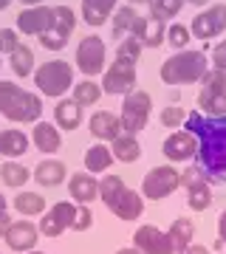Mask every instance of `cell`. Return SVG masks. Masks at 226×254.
<instances>
[{
  "mask_svg": "<svg viewBox=\"0 0 226 254\" xmlns=\"http://www.w3.org/2000/svg\"><path fill=\"white\" fill-rule=\"evenodd\" d=\"M26 254H45V252H37V249H34V252H26Z\"/></svg>",
  "mask_w": 226,
  "mask_h": 254,
  "instance_id": "f5cc1de1",
  "label": "cell"
},
{
  "mask_svg": "<svg viewBox=\"0 0 226 254\" xmlns=\"http://www.w3.org/2000/svg\"><path fill=\"white\" fill-rule=\"evenodd\" d=\"M158 119H161L164 127H181L187 122V110L181 108V105H167V108H161Z\"/></svg>",
  "mask_w": 226,
  "mask_h": 254,
  "instance_id": "74e56055",
  "label": "cell"
},
{
  "mask_svg": "<svg viewBox=\"0 0 226 254\" xmlns=\"http://www.w3.org/2000/svg\"><path fill=\"white\" fill-rule=\"evenodd\" d=\"M192 40V34H190V28L187 26H181V23H172L170 28H167V43H170L175 51H184V46Z\"/></svg>",
  "mask_w": 226,
  "mask_h": 254,
  "instance_id": "8d00e7d4",
  "label": "cell"
},
{
  "mask_svg": "<svg viewBox=\"0 0 226 254\" xmlns=\"http://www.w3.org/2000/svg\"><path fill=\"white\" fill-rule=\"evenodd\" d=\"M105 60H108L105 40L96 34L82 37L79 46H76V68L85 73V79H93V76L105 73Z\"/></svg>",
  "mask_w": 226,
  "mask_h": 254,
  "instance_id": "ba28073f",
  "label": "cell"
},
{
  "mask_svg": "<svg viewBox=\"0 0 226 254\" xmlns=\"http://www.w3.org/2000/svg\"><path fill=\"white\" fill-rule=\"evenodd\" d=\"M74 26H76V14H74L71 6H54V23L37 40H40V46L45 51H63L74 34Z\"/></svg>",
  "mask_w": 226,
  "mask_h": 254,
  "instance_id": "52a82bcc",
  "label": "cell"
},
{
  "mask_svg": "<svg viewBox=\"0 0 226 254\" xmlns=\"http://www.w3.org/2000/svg\"><path fill=\"white\" fill-rule=\"evenodd\" d=\"M218 240H224L226 243V209L218 215Z\"/></svg>",
  "mask_w": 226,
  "mask_h": 254,
  "instance_id": "7bdbcfd3",
  "label": "cell"
},
{
  "mask_svg": "<svg viewBox=\"0 0 226 254\" xmlns=\"http://www.w3.org/2000/svg\"><path fill=\"white\" fill-rule=\"evenodd\" d=\"M209 71V57L204 51H175L161 63V82L167 85H192Z\"/></svg>",
  "mask_w": 226,
  "mask_h": 254,
  "instance_id": "277c9868",
  "label": "cell"
},
{
  "mask_svg": "<svg viewBox=\"0 0 226 254\" xmlns=\"http://www.w3.org/2000/svg\"><path fill=\"white\" fill-rule=\"evenodd\" d=\"M147 6H150V14H155V17H161V20H172L181 11L184 0H150Z\"/></svg>",
  "mask_w": 226,
  "mask_h": 254,
  "instance_id": "e575fe53",
  "label": "cell"
},
{
  "mask_svg": "<svg viewBox=\"0 0 226 254\" xmlns=\"http://www.w3.org/2000/svg\"><path fill=\"white\" fill-rule=\"evenodd\" d=\"M178 254H209V249L207 246H201V243H190L184 252H178Z\"/></svg>",
  "mask_w": 226,
  "mask_h": 254,
  "instance_id": "f6af8a7d",
  "label": "cell"
},
{
  "mask_svg": "<svg viewBox=\"0 0 226 254\" xmlns=\"http://www.w3.org/2000/svg\"><path fill=\"white\" fill-rule=\"evenodd\" d=\"M181 187L190 192L187 195V203H190L192 212H204V209L212 206V187H209L207 181V175L201 173V167L198 164H190L184 173H181Z\"/></svg>",
  "mask_w": 226,
  "mask_h": 254,
  "instance_id": "9c48e42d",
  "label": "cell"
},
{
  "mask_svg": "<svg viewBox=\"0 0 226 254\" xmlns=\"http://www.w3.org/2000/svg\"><path fill=\"white\" fill-rule=\"evenodd\" d=\"M74 218H76V203H71V200H60V203H54V206L45 212V218L40 220V235L45 237H60L65 232V229H71Z\"/></svg>",
  "mask_w": 226,
  "mask_h": 254,
  "instance_id": "5bb4252c",
  "label": "cell"
},
{
  "mask_svg": "<svg viewBox=\"0 0 226 254\" xmlns=\"http://www.w3.org/2000/svg\"><path fill=\"white\" fill-rule=\"evenodd\" d=\"M184 127L198 138L195 164L207 175L209 184H226V113L204 116L201 110L187 113Z\"/></svg>",
  "mask_w": 226,
  "mask_h": 254,
  "instance_id": "6da1fadb",
  "label": "cell"
},
{
  "mask_svg": "<svg viewBox=\"0 0 226 254\" xmlns=\"http://www.w3.org/2000/svg\"><path fill=\"white\" fill-rule=\"evenodd\" d=\"M102 91L110 96H127L130 91H136V65L113 60V65L102 73Z\"/></svg>",
  "mask_w": 226,
  "mask_h": 254,
  "instance_id": "4fadbf2b",
  "label": "cell"
},
{
  "mask_svg": "<svg viewBox=\"0 0 226 254\" xmlns=\"http://www.w3.org/2000/svg\"><path fill=\"white\" fill-rule=\"evenodd\" d=\"M136 17H139V14H136L133 6H119V9L113 11V37H116V40H125V37L130 34V26H133Z\"/></svg>",
  "mask_w": 226,
  "mask_h": 254,
  "instance_id": "836d02e7",
  "label": "cell"
},
{
  "mask_svg": "<svg viewBox=\"0 0 226 254\" xmlns=\"http://www.w3.org/2000/svg\"><path fill=\"white\" fill-rule=\"evenodd\" d=\"M133 246L142 254H175L170 235L155 226H139L133 235Z\"/></svg>",
  "mask_w": 226,
  "mask_h": 254,
  "instance_id": "2e32d148",
  "label": "cell"
},
{
  "mask_svg": "<svg viewBox=\"0 0 226 254\" xmlns=\"http://www.w3.org/2000/svg\"><path fill=\"white\" fill-rule=\"evenodd\" d=\"M110 164H113V153H110L108 144H90L85 150V170L88 173H105Z\"/></svg>",
  "mask_w": 226,
  "mask_h": 254,
  "instance_id": "83f0119b",
  "label": "cell"
},
{
  "mask_svg": "<svg viewBox=\"0 0 226 254\" xmlns=\"http://www.w3.org/2000/svg\"><path fill=\"white\" fill-rule=\"evenodd\" d=\"M68 192H71L74 203H93V200L99 198V181L93 178V173H74L68 178Z\"/></svg>",
  "mask_w": 226,
  "mask_h": 254,
  "instance_id": "d6986e66",
  "label": "cell"
},
{
  "mask_svg": "<svg viewBox=\"0 0 226 254\" xmlns=\"http://www.w3.org/2000/svg\"><path fill=\"white\" fill-rule=\"evenodd\" d=\"M0 209H6V198L3 195H0Z\"/></svg>",
  "mask_w": 226,
  "mask_h": 254,
  "instance_id": "816d5d0a",
  "label": "cell"
},
{
  "mask_svg": "<svg viewBox=\"0 0 226 254\" xmlns=\"http://www.w3.org/2000/svg\"><path fill=\"white\" fill-rule=\"evenodd\" d=\"M195 150H198V138L192 136L187 127L170 133L167 141H164V147H161V153L170 161H190V158H195Z\"/></svg>",
  "mask_w": 226,
  "mask_h": 254,
  "instance_id": "ac0fdd59",
  "label": "cell"
},
{
  "mask_svg": "<svg viewBox=\"0 0 226 254\" xmlns=\"http://www.w3.org/2000/svg\"><path fill=\"white\" fill-rule=\"evenodd\" d=\"M113 11H116V0H82V17L93 28L105 26Z\"/></svg>",
  "mask_w": 226,
  "mask_h": 254,
  "instance_id": "d4e9b609",
  "label": "cell"
},
{
  "mask_svg": "<svg viewBox=\"0 0 226 254\" xmlns=\"http://www.w3.org/2000/svg\"><path fill=\"white\" fill-rule=\"evenodd\" d=\"M0 254H3V252H0Z\"/></svg>",
  "mask_w": 226,
  "mask_h": 254,
  "instance_id": "11a10c76",
  "label": "cell"
},
{
  "mask_svg": "<svg viewBox=\"0 0 226 254\" xmlns=\"http://www.w3.org/2000/svg\"><path fill=\"white\" fill-rule=\"evenodd\" d=\"M88 130L99 138V141H113L116 136L125 133L119 116H116V113H110V110H96V113L90 116V122H88Z\"/></svg>",
  "mask_w": 226,
  "mask_h": 254,
  "instance_id": "ffe728a7",
  "label": "cell"
},
{
  "mask_svg": "<svg viewBox=\"0 0 226 254\" xmlns=\"http://www.w3.org/2000/svg\"><path fill=\"white\" fill-rule=\"evenodd\" d=\"M93 226V212H90L88 203H76V218H74L71 229L74 232H88Z\"/></svg>",
  "mask_w": 226,
  "mask_h": 254,
  "instance_id": "f35d334b",
  "label": "cell"
},
{
  "mask_svg": "<svg viewBox=\"0 0 226 254\" xmlns=\"http://www.w3.org/2000/svg\"><path fill=\"white\" fill-rule=\"evenodd\" d=\"M145 3H150V0H127V6H145Z\"/></svg>",
  "mask_w": 226,
  "mask_h": 254,
  "instance_id": "681fc988",
  "label": "cell"
},
{
  "mask_svg": "<svg viewBox=\"0 0 226 254\" xmlns=\"http://www.w3.org/2000/svg\"><path fill=\"white\" fill-rule=\"evenodd\" d=\"M28 178H31V173H28L23 164L11 161V158H6V161L0 164V181L6 184V187H11V190H20V187H26Z\"/></svg>",
  "mask_w": 226,
  "mask_h": 254,
  "instance_id": "f546056e",
  "label": "cell"
},
{
  "mask_svg": "<svg viewBox=\"0 0 226 254\" xmlns=\"http://www.w3.org/2000/svg\"><path fill=\"white\" fill-rule=\"evenodd\" d=\"M0 65H3V60H0Z\"/></svg>",
  "mask_w": 226,
  "mask_h": 254,
  "instance_id": "db71d44e",
  "label": "cell"
},
{
  "mask_svg": "<svg viewBox=\"0 0 226 254\" xmlns=\"http://www.w3.org/2000/svg\"><path fill=\"white\" fill-rule=\"evenodd\" d=\"M14 209L23 218H37L45 212V198L37 192H20V195H14Z\"/></svg>",
  "mask_w": 226,
  "mask_h": 254,
  "instance_id": "d6a6232c",
  "label": "cell"
},
{
  "mask_svg": "<svg viewBox=\"0 0 226 254\" xmlns=\"http://www.w3.org/2000/svg\"><path fill=\"white\" fill-rule=\"evenodd\" d=\"M201 85H218V88H226V73L218 71V68H209V71L201 76Z\"/></svg>",
  "mask_w": 226,
  "mask_h": 254,
  "instance_id": "b9f144b4",
  "label": "cell"
},
{
  "mask_svg": "<svg viewBox=\"0 0 226 254\" xmlns=\"http://www.w3.org/2000/svg\"><path fill=\"white\" fill-rule=\"evenodd\" d=\"M34 85L43 96L63 99L74 88V68L65 60H48L40 68H34Z\"/></svg>",
  "mask_w": 226,
  "mask_h": 254,
  "instance_id": "5b68a950",
  "label": "cell"
},
{
  "mask_svg": "<svg viewBox=\"0 0 226 254\" xmlns=\"http://www.w3.org/2000/svg\"><path fill=\"white\" fill-rule=\"evenodd\" d=\"M99 198L119 220H136L145 215V195L136 190H127L119 175H105L102 178Z\"/></svg>",
  "mask_w": 226,
  "mask_h": 254,
  "instance_id": "3957f363",
  "label": "cell"
},
{
  "mask_svg": "<svg viewBox=\"0 0 226 254\" xmlns=\"http://www.w3.org/2000/svg\"><path fill=\"white\" fill-rule=\"evenodd\" d=\"M40 187H60V184L68 178V167L63 161H57V158H43V161L34 167V173H31Z\"/></svg>",
  "mask_w": 226,
  "mask_h": 254,
  "instance_id": "7402d4cb",
  "label": "cell"
},
{
  "mask_svg": "<svg viewBox=\"0 0 226 254\" xmlns=\"http://www.w3.org/2000/svg\"><path fill=\"white\" fill-rule=\"evenodd\" d=\"M198 110L204 116H224L226 113V88L204 85L198 93Z\"/></svg>",
  "mask_w": 226,
  "mask_h": 254,
  "instance_id": "603a6c76",
  "label": "cell"
},
{
  "mask_svg": "<svg viewBox=\"0 0 226 254\" xmlns=\"http://www.w3.org/2000/svg\"><path fill=\"white\" fill-rule=\"evenodd\" d=\"M20 46V37H17V28H0V57L3 54H14Z\"/></svg>",
  "mask_w": 226,
  "mask_h": 254,
  "instance_id": "ab89813d",
  "label": "cell"
},
{
  "mask_svg": "<svg viewBox=\"0 0 226 254\" xmlns=\"http://www.w3.org/2000/svg\"><path fill=\"white\" fill-rule=\"evenodd\" d=\"M28 144H31V138L23 133V130H14V127H9V130H0V155L3 158H20L23 153H28Z\"/></svg>",
  "mask_w": 226,
  "mask_h": 254,
  "instance_id": "cb8c5ba5",
  "label": "cell"
},
{
  "mask_svg": "<svg viewBox=\"0 0 226 254\" xmlns=\"http://www.w3.org/2000/svg\"><path fill=\"white\" fill-rule=\"evenodd\" d=\"M184 3H190V6H207L209 0H184Z\"/></svg>",
  "mask_w": 226,
  "mask_h": 254,
  "instance_id": "c3c4849f",
  "label": "cell"
},
{
  "mask_svg": "<svg viewBox=\"0 0 226 254\" xmlns=\"http://www.w3.org/2000/svg\"><path fill=\"white\" fill-rule=\"evenodd\" d=\"M224 31H226V3L207 6L201 14H195V20H192V26H190V34L198 37L201 43H207V40L224 34Z\"/></svg>",
  "mask_w": 226,
  "mask_h": 254,
  "instance_id": "8fae6325",
  "label": "cell"
},
{
  "mask_svg": "<svg viewBox=\"0 0 226 254\" xmlns=\"http://www.w3.org/2000/svg\"><path fill=\"white\" fill-rule=\"evenodd\" d=\"M116 254H142V252H139V249H136V246H127V249H119Z\"/></svg>",
  "mask_w": 226,
  "mask_h": 254,
  "instance_id": "bcb514c9",
  "label": "cell"
},
{
  "mask_svg": "<svg viewBox=\"0 0 226 254\" xmlns=\"http://www.w3.org/2000/svg\"><path fill=\"white\" fill-rule=\"evenodd\" d=\"M127 37H133L142 48H158L161 43H167V20L155 17V14H147V17L139 14Z\"/></svg>",
  "mask_w": 226,
  "mask_h": 254,
  "instance_id": "7c38bea8",
  "label": "cell"
},
{
  "mask_svg": "<svg viewBox=\"0 0 226 254\" xmlns=\"http://www.w3.org/2000/svg\"><path fill=\"white\" fill-rule=\"evenodd\" d=\"M11 226V215L6 212V209H0V237L6 235V229Z\"/></svg>",
  "mask_w": 226,
  "mask_h": 254,
  "instance_id": "ee69618b",
  "label": "cell"
},
{
  "mask_svg": "<svg viewBox=\"0 0 226 254\" xmlns=\"http://www.w3.org/2000/svg\"><path fill=\"white\" fill-rule=\"evenodd\" d=\"M6 246H9L11 252H34L37 243H40V229L31 223V220H11V226L6 229V235H3Z\"/></svg>",
  "mask_w": 226,
  "mask_h": 254,
  "instance_id": "9a60e30c",
  "label": "cell"
},
{
  "mask_svg": "<svg viewBox=\"0 0 226 254\" xmlns=\"http://www.w3.org/2000/svg\"><path fill=\"white\" fill-rule=\"evenodd\" d=\"M20 3H23L26 9H31V6H43V0H20Z\"/></svg>",
  "mask_w": 226,
  "mask_h": 254,
  "instance_id": "7dc6e473",
  "label": "cell"
},
{
  "mask_svg": "<svg viewBox=\"0 0 226 254\" xmlns=\"http://www.w3.org/2000/svg\"><path fill=\"white\" fill-rule=\"evenodd\" d=\"M9 65H11V71H14V76H20V79L34 76V51L20 43L17 51L9 57Z\"/></svg>",
  "mask_w": 226,
  "mask_h": 254,
  "instance_id": "1f68e13d",
  "label": "cell"
},
{
  "mask_svg": "<svg viewBox=\"0 0 226 254\" xmlns=\"http://www.w3.org/2000/svg\"><path fill=\"white\" fill-rule=\"evenodd\" d=\"M110 153H113V158L122 164H133L142 158V144H139V138L130 136V133H122V136H116L113 141H110Z\"/></svg>",
  "mask_w": 226,
  "mask_h": 254,
  "instance_id": "484cf974",
  "label": "cell"
},
{
  "mask_svg": "<svg viewBox=\"0 0 226 254\" xmlns=\"http://www.w3.org/2000/svg\"><path fill=\"white\" fill-rule=\"evenodd\" d=\"M54 23V6H31L17 14V31L28 37H40Z\"/></svg>",
  "mask_w": 226,
  "mask_h": 254,
  "instance_id": "e0dca14e",
  "label": "cell"
},
{
  "mask_svg": "<svg viewBox=\"0 0 226 254\" xmlns=\"http://www.w3.org/2000/svg\"><path fill=\"white\" fill-rule=\"evenodd\" d=\"M0 116L17 125H34L43 116V99L17 82L0 79Z\"/></svg>",
  "mask_w": 226,
  "mask_h": 254,
  "instance_id": "7a4b0ae2",
  "label": "cell"
},
{
  "mask_svg": "<svg viewBox=\"0 0 226 254\" xmlns=\"http://www.w3.org/2000/svg\"><path fill=\"white\" fill-rule=\"evenodd\" d=\"M139 57H142V46L136 43L133 37H125V40H119L116 60H122V63H130V65H136V63H139Z\"/></svg>",
  "mask_w": 226,
  "mask_h": 254,
  "instance_id": "d590c367",
  "label": "cell"
},
{
  "mask_svg": "<svg viewBox=\"0 0 226 254\" xmlns=\"http://www.w3.org/2000/svg\"><path fill=\"white\" fill-rule=\"evenodd\" d=\"M150 110H153V99L147 91H130L122 102V113H119V122H122V130L136 136L139 130L147 127V119H150Z\"/></svg>",
  "mask_w": 226,
  "mask_h": 254,
  "instance_id": "8992f818",
  "label": "cell"
},
{
  "mask_svg": "<svg viewBox=\"0 0 226 254\" xmlns=\"http://www.w3.org/2000/svg\"><path fill=\"white\" fill-rule=\"evenodd\" d=\"M54 125L63 130H76L82 125V105L74 99H60L54 105Z\"/></svg>",
  "mask_w": 226,
  "mask_h": 254,
  "instance_id": "4316f807",
  "label": "cell"
},
{
  "mask_svg": "<svg viewBox=\"0 0 226 254\" xmlns=\"http://www.w3.org/2000/svg\"><path fill=\"white\" fill-rule=\"evenodd\" d=\"M102 96V85L93 79H82V82H74L71 88V99L76 102V105H82V108H88V105H96Z\"/></svg>",
  "mask_w": 226,
  "mask_h": 254,
  "instance_id": "4dcf8cb0",
  "label": "cell"
},
{
  "mask_svg": "<svg viewBox=\"0 0 226 254\" xmlns=\"http://www.w3.org/2000/svg\"><path fill=\"white\" fill-rule=\"evenodd\" d=\"M181 187V173L175 167H153L142 181V195L153 200H161Z\"/></svg>",
  "mask_w": 226,
  "mask_h": 254,
  "instance_id": "30bf717a",
  "label": "cell"
},
{
  "mask_svg": "<svg viewBox=\"0 0 226 254\" xmlns=\"http://www.w3.org/2000/svg\"><path fill=\"white\" fill-rule=\"evenodd\" d=\"M167 235H170L172 246H175V254H178L192 243V237H195V223H192L190 218H175Z\"/></svg>",
  "mask_w": 226,
  "mask_h": 254,
  "instance_id": "f1b7e54d",
  "label": "cell"
},
{
  "mask_svg": "<svg viewBox=\"0 0 226 254\" xmlns=\"http://www.w3.org/2000/svg\"><path fill=\"white\" fill-rule=\"evenodd\" d=\"M31 144L40 150V153L51 155L63 147V136H60V127L48 125V122H34V130H31Z\"/></svg>",
  "mask_w": 226,
  "mask_h": 254,
  "instance_id": "44dd1931",
  "label": "cell"
},
{
  "mask_svg": "<svg viewBox=\"0 0 226 254\" xmlns=\"http://www.w3.org/2000/svg\"><path fill=\"white\" fill-rule=\"evenodd\" d=\"M9 6H11V0H0V11H3V9H9Z\"/></svg>",
  "mask_w": 226,
  "mask_h": 254,
  "instance_id": "f907efd6",
  "label": "cell"
},
{
  "mask_svg": "<svg viewBox=\"0 0 226 254\" xmlns=\"http://www.w3.org/2000/svg\"><path fill=\"white\" fill-rule=\"evenodd\" d=\"M209 63H212V68H218V71H224V73H226V40L215 43L212 54H209Z\"/></svg>",
  "mask_w": 226,
  "mask_h": 254,
  "instance_id": "60d3db41",
  "label": "cell"
}]
</instances>
